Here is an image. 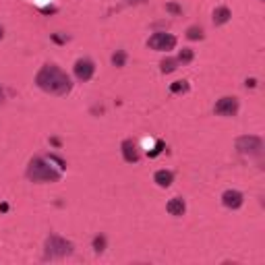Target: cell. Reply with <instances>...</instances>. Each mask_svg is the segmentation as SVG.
Returning <instances> with one entry per match:
<instances>
[{
  "label": "cell",
  "instance_id": "obj_13",
  "mask_svg": "<svg viewBox=\"0 0 265 265\" xmlns=\"http://www.w3.org/2000/svg\"><path fill=\"white\" fill-rule=\"evenodd\" d=\"M176 68H178V60H176V58H164L162 63H160V70H162L164 75L174 73Z\"/></svg>",
  "mask_w": 265,
  "mask_h": 265
},
{
  "label": "cell",
  "instance_id": "obj_20",
  "mask_svg": "<svg viewBox=\"0 0 265 265\" xmlns=\"http://www.w3.org/2000/svg\"><path fill=\"white\" fill-rule=\"evenodd\" d=\"M162 149H164V141H157V143H155V147H154V152H149V155H152V157H155L157 154H162Z\"/></svg>",
  "mask_w": 265,
  "mask_h": 265
},
{
  "label": "cell",
  "instance_id": "obj_19",
  "mask_svg": "<svg viewBox=\"0 0 265 265\" xmlns=\"http://www.w3.org/2000/svg\"><path fill=\"white\" fill-rule=\"evenodd\" d=\"M166 11L172 13V15H182V6L176 4V2H168V4H166Z\"/></svg>",
  "mask_w": 265,
  "mask_h": 265
},
{
  "label": "cell",
  "instance_id": "obj_23",
  "mask_svg": "<svg viewBox=\"0 0 265 265\" xmlns=\"http://www.w3.org/2000/svg\"><path fill=\"white\" fill-rule=\"evenodd\" d=\"M54 11H56L54 6H44V8H42V13H46V15H48V13H54Z\"/></svg>",
  "mask_w": 265,
  "mask_h": 265
},
{
  "label": "cell",
  "instance_id": "obj_26",
  "mask_svg": "<svg viewBox=\"0 0 265 265\" xmlns=\"http://www.w3.org/2000/svg\"><path fill=\"white\" fill-rule=\"evenodd\" d=\"M261 2H263V0H261Z\"/></svg>",
  "mask_w": 265,
  "mask_h": 265
},
{
  "label": "cell",
  "instance_id": "obj_17",
  "mask_svg": "<svg viewBox=\"0 0 265 265\" xmlns=\"http://www.w3.org/2000/svg\"><path fill=\"white\" fill-rule=\"evenodd\" d=\"M187 38L193 40V42H197V40H203V29L197 27V25H193V27L187 29Z\"/></svg>",
  "mask_w": 265,
  "mask_h": 265
},
{
  "label": "cell",
  "instance_id": "obj_5",
  "mask_svg": "<svg viewBox=\"0 0 265 265\" xmlns=\"http://www.w3.org/2000/svg\"><path fill=\"white\" fill-rule=\"evenodd\" d=\"M147 46L155 50V52H168L176 46V38L172 33H166V31H155L152 38L147 40Z\"/></svg>",
  "mask_w": 265,
  "mask_h": 265
},
{
  "label": "cell",
  "instance_id": "obj_22",
  "mask_svg": "<svg viewBox=\"0 0 265 265\" xmlns=\"http://www.w3.org/2000/svg\"><path fill=\"white\" fill-rule=\"evenodd\" d=\"M125 2H127V4H145L147 0H125Z\"/></svg>",
  "mask_w": 265,
  "mask_h": 265
},
{
  "label": "cell",
  "instance_id": "obj_21",
  "mask_svg": "<svg viewBox=\"0 0 265 265\" xmlns=\"http://www.w3.org/2000/svg\"><path fill=\"white\" fill-rule=\"evenodd\" d=\"M244 85H246V87H255V85H257V79H246Z\"/></svg>",
  "mask_w": 265,
  "mask_h": 265
},
{
  "label": "cell",
  "instance_id": "obj_3",
  "mask_svg": "<svg viewBox=\"0 0 265 265\" xmlns=\"http://www.w3.org/2000/svg\"><path fill=\"white\" fill-rule=\"evenodd\" d=\"M75 253V244L58 234H50L44 243V259H63Z\"/></svg>",
  "mask_w": 265,
  "mask_h": 265
},
{
  "label": "cell",
  "instance_id": "obj_12",
  "mask_svg": "<svg viewBox=\"0 0 265 265\" xmlns=\"http://www.w3.org/2000/svg\"><path fill=\"white\" fill-rule=\"evenodd\" d=\"M230 8L228 6H218L216 11H214V25H226L228 21H230Z\"/></svg>",
  "mask_w": 265,
  "mask_h": 265
},
{
  "label": "cell",
  "instance_id": "obj_10",
  "mask_svg": "<svg viewBox=\"0 0 265 265\" xmlns=\"http://www.w3.org/2000/svg\"><path fill=\"white\" fill-rule=\"evenodd\" d=\"M166 209H168V214H170V216L180 218V216H184V211H187V203H184L182 197H174V199L168 201Z\"/></svg>",
  "mask_w": 265,
  "mask_h": 265
},
{
  "label": "cell",
  "instance_id": "obj_2",
  "mask_svg": "<svg viewBox=\"0 0 265 265\" xmlns=\"http://www.w3.org/2000/svg\"><path fill=\"white\" fill-rule=\"evenodd\" d=\"M25 176L31 180V182H40V184H46V182H58L60 180V170H56L48 160L35 155L29 160L27 164V170H25Z\"/></svg>",
  "mask_w": 265,
  "mask_h": 265
},
{
  "label": "cell",
  "instance_id": "obj_6",
  "mask_svg": "<svg viewBox=\"0 0 265 265\" xmlns=\"http://www.w3.org/2000/svg\"><path fill=\"white\" fill-rule=\"evenodd\" d=\"M238 108H241V104H238L236 98L232 95H224V98H220L214 106V112L218 116H224V118H230V116H236L238 114Z\"/></svg>",
  "mask_w": 265,
  "mask_h": 265
},
{
  "label": "cell",
  "instance_id": "obj_15",
  "mask_svg": "<svg viewBox=\"0 0 265 265\" xmlns=\"http://www.w3.org/2000/svg\"><path fill=\"white\" fill-rule=\"evenodd\" d=\"M112 65L114 66H125L127 65V52L125 50H116V52H114V54H112Z\"/></svg>",
  "mask_w": 265,
  "mask_h": 265
},
{
  "label": "cell",
  "instance_id": "obj_7",
  "mask_svg": "<svg viewBox=\"0 0 265 265\" xmlns=\"http://www.w3.org/2000/svg\"><path fill=\"white\" fill-rule=\"evenodd\" d=\"M73 73H75V77H77L81 83L89 81V79L93 77V73H95L93 60H89V58H79L77 63H75V66H73Z\"/></svg>",
  "mask_w": 265,
  "mask_h": 265
},
{
  "label": "cell",
  "instance_id": "obj_24",
  "mask_svg": "<svg viewBox=\"0 0 265 265\" xmlns=\"http://www.w3.org/2000/svg\"><path fill=\"white\" fill-rule=\"evenodd\" d=\"M2 38H4V27L0 25V40H2Z\"/></svg>",
  "mask_w": 265,
  "mask_h": 265
},
{
  "label": "cell",
  "instance_id": "obj_14",
  "mask_svg": "<svg viewBox=\"0 0 265 265\" xmlns=\"http://www.w3.org/2000/svg\"><path fill=\"white\" fill-rule=\"evenodd\" d=\"M193 58H195V52H193L191 48H182V50L178 52V56H176V60H178L180 65H189V63H193Z\"/></svg>",
  "mask_w": 265,
  "mask_h": 265
},
{
  "label": "cell",
  "instance_id": "obj_9",
  "mask_svg": "<svg viewBox=\"0 0 265 265\" xmlns=\"http://www.w3.org/2000/svg\"><path fill=\"white\" fill-rule=\"evenodd\" d=\"M120 149H122V157H125V162H129V164H137L139 162V147H137V143L132 139L122 141Z\"/></svg>",
  "mask_w": 265,
  "mask_h": 265
},
{
  "label": "cell",
  "instance_id": "obj_25",
  "mask_svg": "<svg viewBox=\"0 0 265 265\" xmlns=\"http://www.w3.org/2000/svg\"><path fill=\"white\" fill-rule=\"evenodd\" d=\"M2 100H4V91H2V89H0V102H2Z\"/></svg>",
  "mask_w": 265,
  "mask_h": 265
},
{
  "label": "cell",
  "instance_id": "obj_8",
  "mask_svg": "<svg viewBox=\"0 0 265 265\" xmlns=\"http://www.w3.org/2000/svg\"><path fill=\"white\" fill-rule=\"evenodd\" d=\"M222 203H224V207H228V209H238V207H243L244 195L241 191H236V189H228V191H224V195H222Z\"/></svg>",
  "mask_w": 265,
  "mask_h": 265
},
{
  "label": "cell",
  "instance_id": "obj_18",
  "mask_svg": "<svg viewBox=\"0 0 265 265\" xmlns=\"http://www.w3.org/2000/svg\"><path fill=\"white\" fill-rule=\"evenodd\" d=\"M170 91L172 93H187L189 91V83L187 81H174L170 85Z\"/></svg>",
  "mask_w": 265,
  "mask_h": 265
},
{
  "label": "cell",
  "instance_id": "obj_1",
  "mask_svg": "<svg viewBox=\"0 0 265 265\" xmlns=\"http://www.w3.org/2000/svg\"><path fill=\"white\" fill-rule=\"evenodd\" d=\"M35 85H38L42 91L52 93V95H66L73 89L70 77L63 68H58L56 65H44L38 70V75H35Z\"/></svg>",
  "mask_w": 265,
  "mask_h": 265
},
{
  "label": "cell",
  "instance_id": "obj_4",
  "mask_svg": "<svg viewBox=\"0 0 265 265\" xmlns=\"http://www.w3.org/2000/svg\"><path fill=\"white\" fill-rule=\"evenodd\" d=\"M236 152L243 155H261L263 152V139L257 135H243L234 141Z\"/></svg>",
  "mask_w": 265,
  "mask_h": 265
},
{
  "label": "cell",
  "instance_id": "obj_16",
  "mask_svg": "<svg viewBox=\"0 0 265 265\" xmlns=\"http://www.w3.org/2000/svg\"><path fill=\"white\" fill-rule=\"evenodd\" d=\"M93 251L98 253V255L106 251V236L104 234H98V236L93 238Z\"/></svg>",
  "mask_w": 265,
  "mask_h": 265
},
{
  "label": "cell",
  "instance_id": "obj_11",
  "mask_svg": "<svg viewBox=\"0 0 265 265\" xmlns=\"http://www.w3.org/2000/svg\"><path fill=\"white\" fill-rule=\"evenodd\" d=\"M154 182L157 184V187H162V189H168L170 184L174 182V174L170 170H157L154 174Z\"/></svg>",
  "mask_w": 265,
  "mask_h": 265
}]
</instances>
